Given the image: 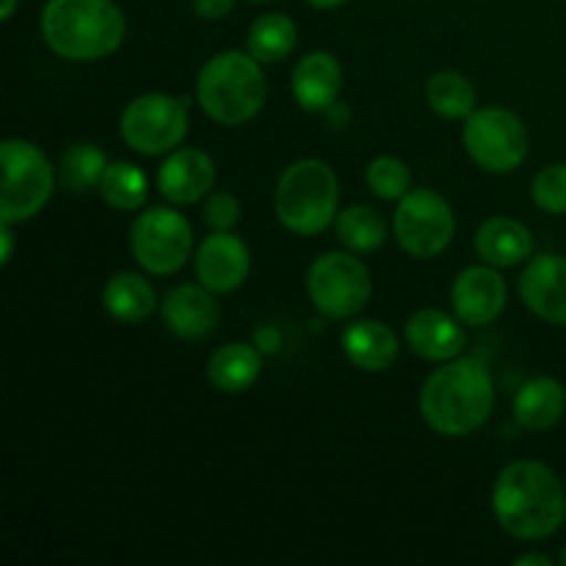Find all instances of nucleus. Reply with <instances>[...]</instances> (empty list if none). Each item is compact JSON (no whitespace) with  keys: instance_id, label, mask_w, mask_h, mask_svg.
<instances>
[{"instance_id":"16","label":"nucleus","mask_w":566,"mask_h":566,"mask_svg":"<svg viewBox=\"0 0 566 566\" xmlns=\"http://www.w3.org/2000/svg\"><path fill=\"white\" fill-rule=\"evenodd\" d=\"M523 304L547 324L566 326V258L539 254L520 276Z\"/></svg>"},{"instance_id":"26","label":"nucleus","mask_w":566,"mask_h":566,"mask_svg":"<svg viewBox=\"0 0 566 566\" xmlns=\"http://www.w3.org/2000/svg\"><path fill=\"white\" fill-rule=\"evenodd\" d=\"M426 99H429L431 111L446 119H468L475 111V86L470 77H464L457 70L434 72L426 83Z\"/></svg>"},{"instance_id":"7","label":"nucleus","mask_w":566,"mask_h":566,"mask_svg":"<svg viewBox=\"0 0 566 566\" xmlns=\"http://www.w3.org/2000/svg\"><path fill=\"white\" fill-rule=\"evenodd\" d=\"M462 142L475 166L490 175H509L528 158V130L514 111L486 105L464 122Z\"/></svg>"},{"instance_id":"8","label":"nucleus","mask_w":566,"mask_h":566,"mask_svg":"<svg viewBox=\"0 0 566 566\" xmlns=\"http://www.w3.org/2000/svg\"><path fill=\"white\" fill-rule=\"evenodd\" d=\"M307 293L321 315L346 321L368 307L374 282L368 265L354 252H326L310 265Z\"/></svg>"},{"instance_id":"34","label":"nucleus","mask_w":566,"mask_h":566,"mask_svg":"<svg viewBox=\"0 0 566 566\" xmlns=\"http://www.w3.org/2000/svg\"><path fill=\"white\" fill-rule=\"evenodd\" d=\"M514 564L517 566H551L553 562L547 556H542V553H523V556L514 558Z\"/></svg>"},{"instance_id":"33","label":"nucleus","mask_w":566,"mask_h":566,"mask_svg":"<svg viewBox=\"0 0 566 566\" xmlns=\"http://www.w3.org/2000/svg\"><path fill=\"white\" fill-rule=\"evenodd\" d=\"M0 243H3V252H0V265H9L11 258H14V232H11V224L0 221Z\"/></svg>"},{"instance_id":"9","label":"nucleus","mask_w":566,"mask_h":566,"mask_svg":"<svg viewBox=\"0 0 566 566\" xmlns=\"http://www.w3.org/2000/svg\"><path fill=\"white\" fill-rule=\"evenodd\" d=\"M130 252L147 274L169 276L193 254V230L175 208L155 205L136 216L130 227Z\"/></svg>"},{"instance_id":"14","label":"nucleus","mask_w":566,"mask_h":566,"mask_svg":"<svg viewBox=\"0 0 566 566\" xmlns=\"http://www.w3.org/2000/svg\"><path fill=\"white\" fill-rule=\"evenodd\" d=\"M160 318L166 329L186 343H199L219 329L221 307L216 293L199 282V285H177L160 302Z\"/></svg>"},{"instance_id":"12","label":"nucleus","mask_w":566,"mask_h":566,"mask_svg":"<svg viewBox=\"0 0 566 566\" xmlns=\"http://www.w3.org/2000/svg\"><path fill=\"white\" fill-rule=\"evenodd\" d=\"M249 265V247L232 230H213V235L205 238L193 254L199 282L213 293L238 291L247 282Z\"/></svg>"},{"instance_id":"6","label":"nucleus","mask_w":566,"mask_h":566,"mask_svg":"<svg viewBox=\"0 0 566 566\" xmlns=\"http://www.w3.org/2000/svg\"><path fill=\"white\" fill-rule=\"evenodd\" d=\"M0 164H3L0 221L20 224L42 213L59 180V169H53L48 155L25 138H6L0 144Z\"/></svg>"},{"instance_id":"20","label":"nucleus","mask_w":566,"mask_h":566,"mask_svg":"<svg viewBox=\"0 0 566 566\" xmlns=\"http://www.w3.org/2000/svg\"><path fill=\"white\" fill-rule=\"evenodd\" d=\"M475 252L486 265L495 269H514V265L531 260L534 252V235L528 227L517 219L495 216L486 219L475 232Z\"/></svg>"},{"instance_id":"18","label":"nucleus","mask_w":566,"mask_h":566,"mask_svg":"<svg viewBox=\"0 0 566 566\" xmlns=\"http://www.w3.org/2000/svg\"><path fill=\"white\" fill-rule=\"evenodd\" d=\"M291 88L296 103L304 111H329L335 108L337 94L343 88V70L337 59L326 50H313V53L302 55L298 64L293 66Z\"/></svg>"},{"instance_id":"3","label":"nucleus","mask_w":566,"mask_h":566,"mask_svg":"<svg viewBox=\"0 0 566 566\" xmlns=\"http://www.w3.org/2000/svg\"><path fill=\"white\" fill-rule=\"evenodd\" d=\"M42 39L59 59L99 61L125 42L127 22L114 0H48Z\"/></svg>"},{"instance_id":"28","label":"nucleus","mask_w":566,"mask_h":566,"mask_svg":"<svg viewBox=\"0 0 566 566\" xmlns=\"http://www.w3.org/2000/svg\"><path fill=\"white\" fill-rule=\"evenodd\" d=\"M337 241L352 252H374L387 241V221L368 205H352L335 219Z\"/></svg>"},{"instance_id":"13","label":"nucleus","mask_w":566,"mask_h":566,"mask_svg":"<svg viewBox=\"0 0 566 566\" xmlns=\"http://www.w3.org/2000/svg\"><path fill=\"white\" fill-rule=\"evenodd\" d=\"M506 280L495 265H470L453 282V313L468 326L495 324L506 310Z\"/></svg>"},{"instance_id":"27","label":"nucleus","mask_w":566,"mask_h":566,"mask_svg":"<svg viewBox=\"0 0 566 566\" xmlns=\"http://www.w3.org/2000/svg\"><path fill=\"white\" fill-rule=\"evenodd\" d=\"M97 191L105 205L122 210V213H133V210H142L147 205L149 182L136 164L116 160V164H108Z\"/></svg>"},{"instance_id":"4","label":"nucleus","mask_w":566,"mask_h":566,"mask_svg":"<svg viewBox=\"0 0 566 566\" xmlns=\"http://www.w3.org/2000/svg\"><path fill=\"white\" fill-rule=\"evenodd\" d=\"M269 97L260 61L252 53L224 50L205 61L197 77L199 108L224 127H238L252 122L263 111Z\"/></svg>"},{"instance_id":"10","label":"nucleus","mask_w":566,"mask_h":566,"mask_svg":"<svg viewBox=\"0 0 566 566\" xmlns=\"http://www.w3.org/2000/svg\"><path fill=\"white\" fill-rule=\"evenodd\" d=\"M188 99L164 92H149L127 103L119 130L130 149L142 155L175 153L188 133Z\"/></svg>"},{"instance_id":"31","label":"nucleus","mask_w":566,"mask_h":566,"mask_svg":"<svg viewBox=\"0 0 566 566\" xmlns=\"http://www.w3.org/2000/svg\"><path fill=\"white\" fill-rule=\"evenodd\" d=\"M202 213L210 230H232L241 221V202H238L235 193L216 191L208 197Z\"/></svg>"},{"instance_id":"35","label":"nucleus","mask_w":566,"mask_h":566,"mask_svg":"<svg viewBox=\"0 0 566 566\" xmlns=\"http://www.w3.org/2000/svg\"><path fill=\"white\" fill-rule=\"evenodd\" d=\"M17 3H20V0H3V6H0V20H3V22H9L11 17H14V11H17Z\"/></svg>"},{"instance_id":"11","label":"nucleus","mask_w":566,"mask_h":566,"mask_svg":"<svg viewBox=\"0 0 566 566\" xmlns=\"http://www.w3.org/2000/svg\"><path fill=\"white\" fill-rule=\"evenodd\" d=\"M398 247L415 260H431L446 252L457 232L453 208L434 188H415L398 199L392 219Z\"/></svg>"},{"instance_id":"25","label":"nucleus","mask_w":566,"mask_h":566,"mask_svg":"<svg viewBox=\"0 0 566 566\" xmlns=\"http://www.w3.org/2000/svg\"><path fill=\"white\" fill-rule=\"evenodd\" d=\"M105 169H108V158L103 149L92 142H77L61 155L59 160V182L64 191L70 193H88L92 188H99Z\"/></svg>"},{"instance_id":"5","label":"nucleus","mask_w":566,"mask_h":566,"mask_svg":"<svg viewBox=\"0 0 566 566\" xmlns=\"http://www.w3.org/2000/svg\"><path fill=\"white\" fill-rule=\"evenodd\" d=\"M340 182L335 169L318 158H302L282 171L274 191L276 219L293 235L313 238L337 219Z\"/></svg>"},{"instance_id":"37","label":"nucleus","mask_w":566,"mask_h":566,"mask_svg":"<svg viewBox=\"0 0 566 566\" xmlns=\"http://www.w3.org/2000/svg\"><path fill=\"white\" fill-rule=\"evenodd\" d=\"M562 564L566 566V547H564V553H562Z\"/></svg>"},{"instance_id":"24","label":"nucleus","mask_w":566,"mask_h":566,"mask_svg":"<svg viewBox=\"0 0 566 566\" xmlns=\"http://www.w3.org/2000/svg\"><path fill=\"white\" fill-rule=\"evenodd\" d=\"M296 22L287 14L271 11V14L258 17L249 28L247 50L260 61V64H280L296 48Z\"/></svg>"},{"instance_id":"38","label":"nucleus","mask_w":566,"mask_h":566,"mask_svg":"<svg viewBox=\"0 0 566 566\" xmlns=\"http://www.w3.org/2000/svg\"><path fill=\"white\" fill-rule=\"evenodd\" d=\"M252 3H265V0H252Z\"/></svg>"},{"instance_id":"22","label":"nucleus","mask_w":566,"mask_h":566,"mask_svg":"<svg viewBox=\"0 0 566 566\" xmlns=\"http://www.w3.org/2000/svg\"><path fill=\"white\" fill-rule=\"evenodd\" d=\"M103 307L119 324H142L158 307V293L147 276L122 271L105 282Z\"/></svg>"},{"instance_id":"36","label":"nucleus","mask_w":566,"mask_h":566,"mask_svg":"<svg viewBox=\"0 0 566 566\" xmlns=\"http://www.w3.org/2000/svg\"><path fill=\"white\" fill-rule=\"evenodd\" d=\"M313 9H337V6L348 3V0H307Z\"/></svg>"},{"instance_id":"23","label":"nucleus","mask_w":566,"mask_h":566,"mask_svg":"<svg viewBox=\"0 0 566 566\" xmlns=\"http://www.w3.org/2000/svg\"><path fill=\"white\" fill-rule=\"evenodd\" d=\"M260 370H263V357L249 343H224L208 359L210 385L227 396L247 392L260 379Z\"/></svg>"},{"instance_id":"29","label":"nucleus","mask_w":566,"mask_h":566,"mask_svg":"<svg viewBox=\"0 0 566 566\" xmlns=\"http://www.w3.org/2000/svg\"><path fill=\"white\" fill-rule=\"evenodd\" d=\"M365 180H368L370 193L387 202H398L412 191V171L401 158H392V155H379L370 160Z\"/></svg>"},{"instance_id":"17","label":"nucleus","mask_w":566,"mask_h":566,"mask_svg":"<svg viewBox=\"0 0 566 566\" xmlns=\"http://www.w3.org/2000/svg\"><path fill=\"white\" fill-rule=\"evenodd\" d=\"M403 337H407V346L420 359H429V363L457 359L464 352V343H468L462 321L434 307L418 310L403 326Z\"/></svg>"},{"instance_id":"15","label":"nucleus","mask_w":566,"mask_h":566,"mask_svg":"<svg viewBox=\"0 0 566 566\" xmlns=\"http://www.w3.org/2000/svg\"><path fill=\"white\" fill-rule=\"evenodd\" d=\"M155 182H158L160 197L169 199L171 205H197L199 199L213 191L216 164L199 147L175 149L160 164Z\"/></svg>"},{"instance_id":"30","label":"nucleus","mask_w":566,"mask_h":566,"mask_svg":"<svg viewBox=\"0 0 566 566\" xmlns=\"http://www.w3.org/2000/svg\"><path fill=\"white\" fill-rule=\"evenodd\" d=\"M531 197L539 210L551 216L566 213V164H551L534 177Z\"/></svg>"},{"instance_id":"1","label":"nucleus","mask_w":566,"mask_h":566,"mask_svg":"<svg viewBox=\"0 0 566 566\" xmlns=\"http://www.w3.org/2000/svg\"><path fill=\"white\" fill-rule=\"evenodd\" d=\"M492 509L501 528L514 539L536 542L556 534L566 520V495L556 470L545 462L520 459L495 479Z\"/></svg>"},{"instance_id":"32","label":"nucleus","mask_w":566,"mask_h":566,"mask_svg":"<svg viewBox=\"0 0 566 566\" xmlns=\"http://www.w3.org/2000/svg\"><path fill=\"white\" fill-rule=\"evenodd\" d=\"M235 3L238 0H191V9L202 20H224L235 9Z\"/></svg>"},{"instance_id":"2","label":"nucleus","mask_w":566,"mask_h":566,"mask_svg":"<svg viewBox=\"0 0 566 566\" xmlns=\"http://www.w3.org/2000/svg\"><path fill=\"white\" fill-rule=\"evenodd\" d=\"M495 381L479 357L448 359L420 390V415L442 437H468L490 420Z\"/></svg>"},{"instance_id":"19","label":"nucleus","mask_w":566,"mask_h":566,"mask_svg":"<svg viewBox=\"0 0 566 566\" xmlns=\"http://www.w3.org/2000/svg\"><path fill=\"white\" fill-rule=\"evenodd\" d=\"M340 346L346 352L348 363L365 374H385L398 363V337L385 321H354L346 326L340 337Z\"/></svg>"},{"instance_id":"21","label":"nucleus","mask_w":566,"mask_h":566,"mask_svg":"<svg viewBox=\"0 0 566 566\" xmlns=\"http://www.w3.org/2000/svg\"><path fill=\"white\" fill-rule=\"evenodd\" d=\"M566 390L553 376H536L525 381L514 396V420L528 431H547L564 418Z\"/></svg>"}]
</instances>
